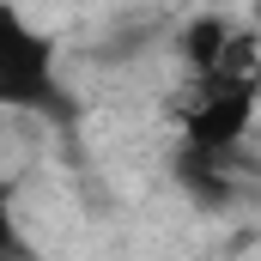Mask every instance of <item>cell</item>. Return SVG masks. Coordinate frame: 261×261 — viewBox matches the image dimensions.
<instances>
[{
	"instance_id": "6da1fadb",
	"label": "cell",
	"mask_w": 261,
	"mask_h": 261,
	"mask_svg": "<svg viewBox=\"0 0 261 261\" xmlns=\"http://www.w3.org/2000/svg\"><path fill=\"white\" fill-rule=\"evenodd\" d=\"M0 110L12 116H49V122H73V91L61 85V61H55V37L37 31L12 0H0Z\"/></svg>"
},
{
	"instance_id": "7a4b0ae2",
	"label": "cell",
	"mask_w": 261,
	"mask_h": 261,
	"mask_svg": "<svg viewBox=\"0 0 261 261\" xmlns=\"http://www.w3.org/2000/svg\"><path fill=\"white\" fill-rule=\"evenodd\" d=\"M255 85H261V73H195L189 91L176 97L182 146L243 152L249 128H255Z\"/></svg>"
},
{
	"instance_id": "3957f363",
	"label": "cell",
	"mask_w": 261,
	"mask_h": 261,
	"mask_svg": "<svg viewBox=\"0 0 261 261\" xmlns=\"http://www.w3.org/2000/svg\"><path fill=\"white\" fill-rule=\"evenodd\" d=\"M176 189L195 200L200 213H231L237 200L249 195V146L243 152H200V146H176V164H170Z\"/></svg>"
},
{
	"instance_id": "277c9868",
	"label": "cell",
	"mask_w": 261,
	"mask_h": 261,
	"mask_svg": "<svg viewBox=\"0 0 261 261\" xmlns=\"http://www.w3.org/2000/svg\"><path fill=\"white\" fill-rule=\"evenodd\" d=\"M237 31H243V24L225 18V12H195V18H182V31H176V55H182V67H189V79L206 73V67H219V55L231 49Z\"/></svg>"
},
{
	"instance_id": "5b68a950",
	"label": "cell",
	"mask_w": 261,
	"mask_h": 261,
	"mask_svg": "<svg viewBox=\"0 0 261 261\" xmlns=\"http://www.w3.org/2000/svg\"><path fill=\"white\" fill-rule=\"evenodd\" d=\"M0 261H37L24 225H18V213H12V189L6 182H0Z\"/></svg>"
}]
</instances>
